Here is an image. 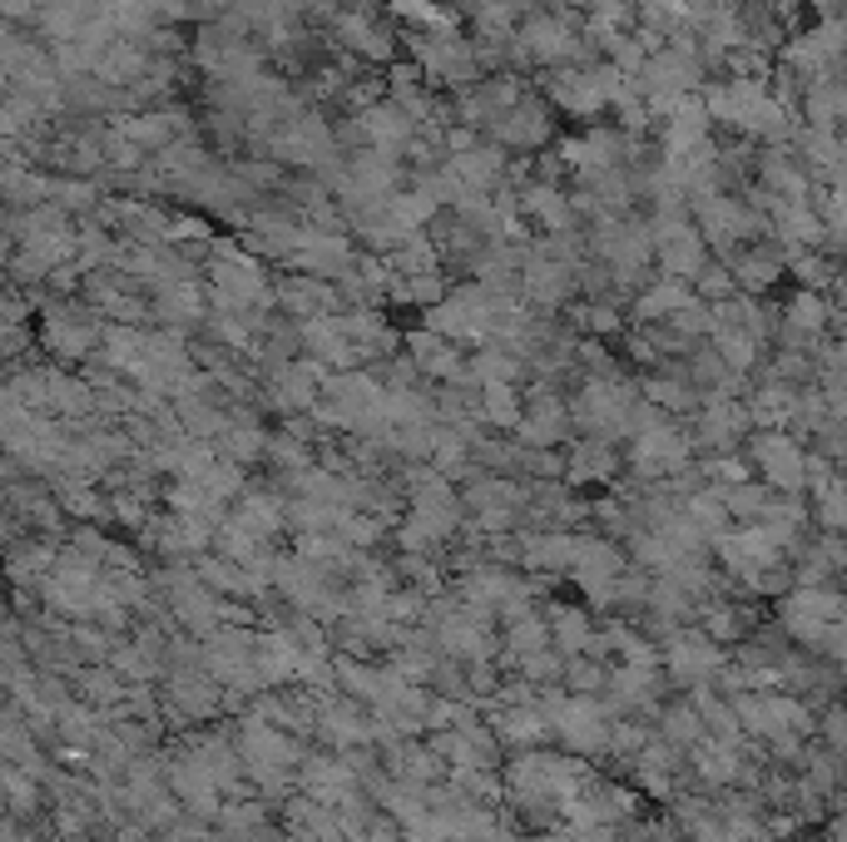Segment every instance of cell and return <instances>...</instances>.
<instances>
[{
    "label": "cell",
    "instance_id": "1",
    "mask_svg": "<svg viewBox=\"0 0 847 842\" xmlns=\"http://www.w3.org/2000/svg\"><path fill=\"white\" fill-rule=\"evenodd\" d=\"M392 6L402 10V16H412V20H422L426 30H442V36H451V30H456V20L446 16V10H436L432 0H392Z\"/></svg>",
    "mask_w": 847,
    "mask_h": 842
}]
</instances>
